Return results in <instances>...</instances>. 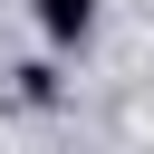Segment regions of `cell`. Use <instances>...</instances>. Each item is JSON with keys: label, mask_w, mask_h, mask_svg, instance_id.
<instances>
[{"label": "cell", "mask_w": 154, "mask_h": 154, "mask_svg": "<svg viewBox=\"0 0 154 154\" xmlns=\"http://www.w3.org/2000/svg\"><path fill=\"white\" fill-rule=\"evenodd\" d=\"M29 19H38L58 48H77V38L96 29V0H29Z\"/></svg>", "instance_id": "cell-1"}]
</instances>
